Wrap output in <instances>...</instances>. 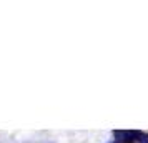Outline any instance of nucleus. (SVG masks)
<instances>
[{"label":"nucleus","mask_w":148,"mask_h":143,"mask_svg":"<svg viewBox=\"0 0 148 143\" xmlns=\"http://www.w3.org/2000/svg\"><path fill=\"white\" fill-rule=\"evenodd\" d=\"M132 142L148 143V133H143V131H132Z\"/></svg>","instance_id":"obj_1"}]
</instances>
